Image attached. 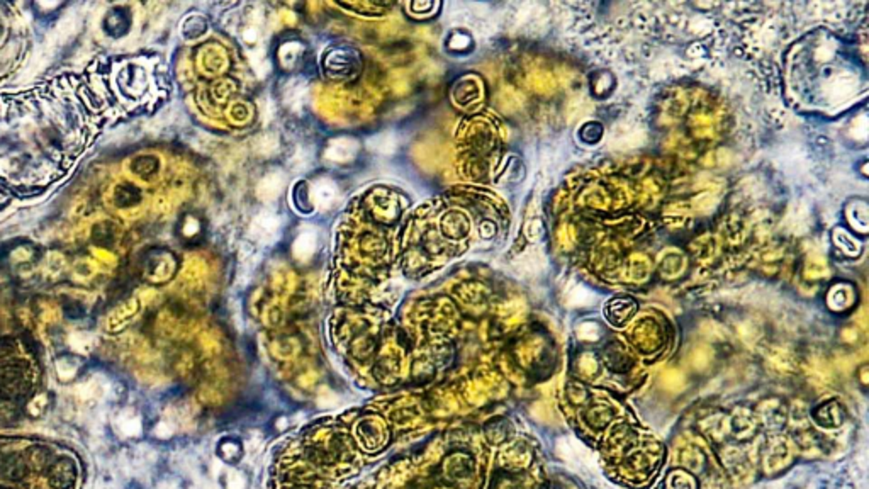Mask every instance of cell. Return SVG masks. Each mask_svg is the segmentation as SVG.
Masks as SVG:
<instances>
[{
    "label": "cell",
    "instance_id": "cell-15",
    "mask_svg": "<svg viewBox=\"0 0 869 489\" xmlns=\"http://www.w3.org/2000/svg\"><path fill=\"white\" fill-rule=\"evenodd\" d=\"M177 430V423L173 420H162L160 423L155 427V435L158 439H170V437L175 433Z\"/></svg>",
    "mask_w": 869,
    "mask_h": 489
},
{
    "label": "cell",
    "instance_id": "cell-14",
    "mask_svg": "<svg viewBox=\"0 0 869 489\" xmlns=\"http://www.w3.org/2000/svg\"><path fill=\"white\" fill-rule=\"evenodd\" d=\"M247 488V479L243 474L236 469H229L226 476V489H245Z\"/></svg>",
    "mask_w": 869,
    "mask_h": 489
},
{
    "label": "cell",
    "instance_id": "cell-20",
    "mask_svg": "<svg viewBox=\"0 0 869 489\" xmlns=\"http://www.w3.org/2000/svg\"><path fill=\"white\" fill-rule=\"evenodd\" d=\"M191 489H198V488H191Z\"/></svg>",
    "mask_w": 869,
    "mask_h": 489
},
{
    "label": "cell",
    "instance_id": "cell-6",
    "mask_svg": "<svg viewBox=\"0 0 869 489\" xmlns=\"http://www.w3.org/2000/svg\"><path fill=\"white\" fill-rule=\"evenodd\" d=\"M311 194H313V201L316 206L323 207V209H328V207H332L333 204L336 202L338 187L335 182H332V180L321 179L313 185Z\"/></svg>",
    "mask_w": 869,
    "mask_h": 489
},
{
    "label": "cell",
    "instance_id": "cell-3",
    "mask_svg": "<svg viewBox=\"0 0 869 489\" xmlns=\"http://www.w3.org/2000/svg\"><path fill=\"white\" fill-rule=\"evenodd\" d=\"M644 142V131L638 126L630 122H622L615 126L610 133V146L616 150H633Z\"/></svg>",
    "mask_w": 869,
    "mask_h": 489
},
{
    "label": "cell",
    "instance_id": "cell-16",
    "mask_svg": "<svg viewBox=\"0 0 869 489\" xmlns=\"http://www.w3.org/2000/svg\"><path fill=\"white\" fill-rule=\"evenodd\" d=\"M589 113V106L584 102V99H575L569 106V117L571 119H579Z\"/></svg>",
    "mask_w": 869,
    "mask_h": 489
},
{
    "label": "cell",
    "instance_id": "cell-11",
    "mask_svg": "<svg viewBox=\"0 0 869 489\" xmlns=\"http://www.w3.org/2000/svg\"><path fill=\"white\" fill-rule=\"evenodd\" d=\"M396 144L397 142L392 133H382V135L374 136L369 142V146L374 148L379 153H391V151H394Z\"/></svg>",
    "mask_w": 869,
    "mask_h": 489
},
{
    "label": "cell",
    "instance_id": "cell-1",
    "mask_svg": "<svg viewBox=\"0 0 869 489\" xmlns=\"http://www.w3.org/2000/svg\"><path fill=\"white\" fill-rule=\"evenodd\" d=\"M559 454L564 461L567 462L569 466H573L574 469L581 470V472H594L596 468H594V459L593 455L586 450V447H582L577 440L574 439H564L559 442Z\"/></svg>",
    "mask_w": 869,
    "mask_h": 489
},
{
    "label": "cell",
    "instance_id": "cell-19",
    "mask_svg": "<svg viewBox=\"0 0 869 489\" xmlns=\"http://www.w3.org/2000/svg\"><path fill=\"white\" fill-rule=\"evenodd\" d=\"M157 489H178V483L175 479H165L158 484Z\"/></svg>",
    "mask_w": 869,
    "mask_h": 489
},
{
    "label": "cell",
    "instance_id": "cell-5",
    "mask_svg": "<svg viewBox=\"0 0 869 489\" xmlns=\"http://www.w3.org/2000/svg\"><path fill=\"white\" fill-rule=\"evenodd\" d=\"M356 151H359V143L352 138H338L335 142L330 143L328 150H326V157L328 160H333L336 163H345V162H350L352 158L355 157Z\"/></svg>",
    "mask_w": 869,
    "mask_h": 489
},
{
    "label": "cell",
    "instance_id": "cell-8",
    "mask_svg": "<svg viewBox=\"0 0 869 489\" xmlns=\"http://www.w3.org/2000/svg\"><path fill=\"white\" fill-rule=\"evenodd\" d=\"M114 427L122 437H138L141 433V418L133 411L126 410L114 420Z\"/></svg>",
    "mask_w": 869,
    "mask_h": 489
},
{
    "label": "cell",
    "instance_id": "cell-7",
    "mask_svg": "<svg viewBox=\"0 0 869 489\" xmlns=\"http://www.w3.org/2000/svg\"><path fill=\"white\" fill-rule=\"evenodd\" d=\"M285 179L280 172H272L262 179V182L258 184V198L262 201H274L280 195L282 189H284Z\"/></svg>",
    "mask_w": 869,
    "mask_h": 489
},
{
    "label": "cell",
    "instance_id": "cell-12",
    "mask_svg": "<svg viewBox=\"0 0 869 489\" xmlns=\"http://www.w3.org/2000/svg\"><path fill=\"white\" fill-rule=\"evenodd\" d=\"M255 146H257V151L263 155L276 153V150L278 148V140L274 135H260L257 142H255Z\"/></svg>",
    "mask_w": 869,
    "mask_h": 489
},
{
    "label": "cell",
    "instance_id": "cell-10",
    "mask_svg": "<svg viewBox=\"0 0 869 489\" xmlns=\"http://www.w3.org/2000/svg\"><path fill=\"white\" fill-rule=\"evenodd\" d=\"M545 265V257L540 250L537 248H532V250H526L522 257L518 258L516 262V267L522 274H538Z\"/></svg>",
    "mask_w": 869,
    "mask_h": 489
},
{
    "label": "cell",
    "instance_id": "cell-17",
    "mask_svg": "<svg viewBox=\"0 0 869 489\" xmlns=\"http://www.w3.org/2000/svg\"><path fill=\"white\" fill-rule=\"evenodd\" d=\"M632 265H633L632 272H633L635 279H644V277L647 276V270H649L647 260H644L642 257H635Z\"/></svg>",
    "mask_w": 869,
    "mask_h": 489
},
{
    "label": "cell",
    "instance_id": "cell-18",
    "mask_svg": "<svg viewBox=\"0 0 869 489\" xmlns=\"http://www.w3.org/2000/svg\"><path fill=\"white\" fill-rule=\"evenodd\" d=\"M713 204H715V195L701 194L693 201V207L698 211H707L708 207L713 206Z\"/></svg>",
    "mask_w": 869,
    "mask_h": 489
},
{
    "label": "cell",
    "instance_id": "cell-13",
    "mask_svg": "<svg viewBox=\"0 0 869 489\" xmlns=\"http://www.w3.org/2000/svg\"><path fill=\"white\" fill-rule=\"evenodd\" d=\"M304 92H306V87L297 80L296 84L289 85V88L285 90V101H287L289 104H300L303 102Z\"/></svg>",
    "mask_w": 869,
    "mask_h": 489
},
{
    "label": "cell",
    "instance_id": "cell-9",
    "mask_svg": "<svg viewBox=\"0 0 869 489\" xmlns=\"http://www.w3.org/2000/svg\"><path fill=\"white\" fill-rule=\"evenodd\" d=\"M316 243L318 235L314 233V229H307V231L304 229L296 238L292 250H294V255L299 260H307L314 253V250H316Z\"/></svg>",
    "mask_w": 869,
    "mask_h": 489
},
{
    "label": "cell",
    "instance_id": "cell-4",
    "mask_svg": "<svg viewBox=\"0 0 869 489\" xmlns=\"http://www.w3.org/2000/svg\"><path fill=\"white\" fill-rule=\"evenodd\" d=\"M856 87H857L856 79H854L852 75H849V73H844V75H837L834 80L830 82L827 92H829V99L832 102L841 104L852 97Z\"/></svg>",
    "mask_w": 869,
    "mask_h": 489
},
{
    "label": "cell",
    "instance_id": "cell-2",
    "mask_svg": "<svg viewBox=\"0 0 869 489\" xmlns=\"http://www.w3.org/2000/svg\"><path fill=\"white\" fill-rule=\"evenodd\" d=\"M280 229V218L272 211H262L254 218L250 226V235L258 243H272L278 238Z\"/></svg>",
    "mask_w": 869,
    "mask_h": 489
}]
</instances>
